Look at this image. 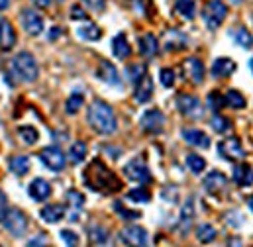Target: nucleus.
I'll return each instance as SVG.
<instances>
[{
	"label": "nucleus",
	"mask_w": 253,
	"mask_h": 247,
	"mask_svg": "<svg viewBox=\"0 0 253 247\" xmlns=\"http://www.w3.org/2000/svg\"><path fill=\"white\" fill-rule=\"evenodd\" d=\"M83 181L94 192H114L120 188L118 177L100 159H92L88 163V167L83 173Z\"/></svg>",
	"instance_id": "obj_1"
},
{
	"label": "nucleus",
	"mask_w": 253,
	"mask_h": 247,
	"mask_svg": "<svg viewBox=\"0 0 253 247\" xmlns=\"http://www.w3.org/2000/svg\"><path fill=\"white\" fill-rule=\"evenodd\" d=\"M86 120L90 124V127L100 135H112L118 127V120L112 106H108L104 100H94L88 106Z\"/></svg>",
	"instance_id": "obj_2"
},
{
	"label": "nucleus",
	"mask_w": 253,
	"mask_h": 247,
	"mask_svg": "<svg viewBox=\"0 0 253 247\" xmlns=\"http://www.w3.org/2000/svg\"><path fill=\"white\" fill-rule=\"evenodd\" d=\"M12 73L24 81V82H34L40 75V69H38V61L36 57L30 53V51H20L14 59H12Z\"/></svg>",
	"instance_id": "obj_3"
},
{
	"label": "nucleus",
	"mask_w": 253,
	"mask_h": 247,
	"mask_svg": "<svg viewBox=\"0 0 253 247\" xmlns=\"http://www.w3.org/2000/svg\"><path fill=\"white\" fill-rule=\"evenodd\" d=\"M228 16V6L222 0H210L202 10V20L208 30H218Z\"/></svg>",
	"instance_id": "obj_4"
},
{
	"label": "nucleus",
	"mask_w": 253,
	"mask_h": 247,
	"mask_svg": "<svg viewBox=\"0 0 253 247\" xmlns=\"http://www.w3.org/2000/svg\"><path fill=\"white\" fill-rule=\"evenodd\" d=\"M124 175H126L129 181L133 183H139V185H145V183H151V171L149 167L145 165L143 159H131L129 163L124 165Z\"/></svg>",
	"instance_id": "obj_5"
},
{
	"label": "nucleus",
	"mask_w": 253,
	"mask_h": 247,
	"mask_svg": "<svg viewBox=\"0 0 253 247\" xmlns=\"http://www.w3.org/2000/svg\"><path fill=\"white\" fill-rule=\"evenodd\" d=\"M2 222H4V228H6L14 238H22V236L26 234V230H28V220H26V216H24L20 210H16V208L8 210Z\"/></svg>",
	"instance_id": "obj_6"
},
{
	"label": "nucleus",
	"mask_w": 253,
	"mask_h": 247,
	"mask_svg": "<svg viewBox=\"0 0 253 247\" xmlns=\"http://www.w3.org/2000/svg\"><path fill=\"white\" fill-rule=\"evenodd\" d=\"M139 125L145 133H161L163 131V125H165V116L161 110L157 108H151V110H145L139 118Z\"/></svg>",
	"instance_id": "obj_7"
},
{
	"label": "nucleus",
	"mask_w": 253,
	"mask_h": 247,
	"mask_svg": "<svg viewBox=\"0 0 253 247\" xmlns=\"http://www.w3.org/2000/svg\"><path fill=\"white\" fill-rule=\"evenodd\" d=\"M40 161H42L49 171H55V173L63 171L65 163H67L63 151H61L59 147H43V149L40 151Z\"/></svg>",
	"instance_id": "obj_8"
},
{
	"label": "nucleus",
	"mask_w": 253,
	"mask_h": 247,
	"mask_svg": "<svg viewBox=\"0 0 253 247\" xmlns=\"http://www.w3.org/2000/svg\"><path fill=\"white\" fill-rule=\"evenodd\" d=\"M120 240L122 244L126 246H135V247H143L149 244V234L145 228L141 226H127L120 232Z\"/></svg>",
	"instance_id": "obj_9"
},
{
	"label": "nucleus",
	"mask_w": 253,
	"mask_h": 247,
	"mask_svg": "<svg viewBox=\"0 0 253 247\" xmlns=\"http://www.w3.org/2000/svg\"><path fill=\"white\" fill-rule=\"evenodd\" d=\"M177 108L187 118H202V102L192 94H179Z\"/></svg>",
	"instance_id": "obj_10"
},
{
	"label": "nucleus",
	"mask_w": 253,
	"mask_h": 247,
	"mask_svg": "<svg viewBox=\"0 0 253 247\" xmlns=\"http://www.w3.org/2000/svg\"><path fill=\"white\" fill-rule=\"evenodd\" d=\"M218 155L226 161H236V159L246 157V151L238 137H230V139H224L218 143Z\"/></svg>",
	"instance_id": "obj_11"
},
{
	"label": "nucleus",
	"mask_w": 253,
	"mask_h": 247,
	"mask_svg": "<svg viewBox=\"0 0 253 247\" xmlns=\"http://www.w3.org/2000/svg\"><path fill=\"white\" fill-rule=\"evenodd\" d=\"M20 20H22L24 30H26L30 36H40V34L43 32V18H42L36 10H32V8L22 10Z\"/></svg>",
	"instance_id": "obj_12"
},
{
	"label": "nucleus",
	"mask_w": 253,
	"mask_h": 247,
	"mask_svg": "<svg viewBox=\"0 0 253 247\" xmlns=\"http://www.w3.org/2000/svg\"><path fill=\"white\" fill-rule=\"evenodd\" d=\"M183 71H185V77L189 79L190 82H194V84H200L204 81V65H202L200 59H196V57L185 59Z\"/></svg>",
	"instance_id": "obj_13"
},
{
	"label": "nucleus",
	"mask_w": 253,
	"mask_h": 247,
	"mask_svg": "<svg viewBox=\"0 0 253 247\" xmlns=\"http://www.w3.org/2000/svg\"><path fill=\"white\" fill-rule=\"evenodd\" d=\"M151 96H153V81H151L149 75H143L135 82V94H133V98H135V102L145 104V102L151 100Z\"/></svg>",
	"instance_id": "obj_14"
},
{
	"label": "nucleus",
	"mask_w": 253,
	"mask_h": 247,
	"mask_svg": "<svg viewBox=\"0 0 253 247\" xmlns=\"http://www.w3.org/2000/svg\"><path fill=\"white\" fill-rule=\"evenodd\" d=\"M181 135H183V139H185L189 145L200 147V149H208V147H210V137H208L204 131L196 129V127H187V129H183Z\"/></svg>",
	"instance_id": "obj_15"
},
{
	"label": "nucleus",
	"mask_w": 253,
	"mask_h": 247,
	"mask_svg": "<svg viewBox=\"0 0 253 247\" xmlns=\"http://www.w3.org/2000/svg\"><path fill=\"white\" fill-rule=\"evenodd\" d=\"M28 192L36 202H45L51 196V185L45 179H34L28 186Z\"/></svg>",
	"instance_id": "obj_16"
},
{
	"label": "nucleus",
	"mask_w": 253,
	"mask_h": 247,
	"mask_svg": "<svg viewBox=\"0 0 253 247\" xmlns=\"http://www.w3.org/2000/svg\"><path fill=\"white\" fill-rule=\"evenodd\" d=\"M14 43H16V30H14V26L6 18H0V49L8 51V49L14 47Z\"/></svg>",
	"instance_id": "obj_17"
},
{
	"label": "nucleus",
	"mask_w": 253,
	"mask_h": 247,
	"mask_svg": "<svg viewBox=\"0 0 253 247\" xmlns=\"http://www.w3.org/2000/svg\"><path fill=\"white\" fill-rule=\"evenodd\" d=\"M187 43H189L187 36L183 32H179V30H171V32H167L163 36V45H165L167 51H181Z\"/></svg>",
	"instance_id": "obj_18"
},
{
	"label": "nucleus",
	"mask_w": 253,
	"mask_h": 247,
	"mask_svg": "<svg viewBox=\"0 0 253 247\" xmlns=\"http://www.w3.org/2000/svg\"><path fill=\"white\" fill-rule=\"evenodd\" d=\"M98 79L104 81L106 84H112V86H120V75H118V69L112 65L110 61H102L98 65V71H96Z\"/></svg>",
	"instance_id": "obj_19"
},
{
	"label": "nucleus",
	"mask_w": 253,
	"mask_h": 247,
	"mask_svg": "<svg viewBox=\"0 0 253 247\" xmlns=\"http://www.w3.org/2000/svg\"><path fill=\"white\" fill-rule=\"evenodd\" d=\"M192 222H194V198H189V200L183 204L181 216H179V232H181L183 236L189 234Z\"/></svg>",
	"instance_id": "obj_20"
},
{
	"label": "nucleus",
	"mask_w": 253,
	"mask_h": 247,
	"mask_svg": "<svg viewBox=\"0 0 253 247\" xmlns=\"http://www.w3.org/2000/svg\"><path fill=\"white\" fill-rule=\"evenodd\" d=\"M228 183V179H226V175L224 173H220V171H212V173H208L206 177H204V188H206V192H210V194H218L220 190H224V186Z\"/></svg>",
	"instance_id": "obj_21"
},
{
	"label": "nucleus",
	"mask_w": 253,
	"mask_h": 247,
	"mask_svg": "<svg viewBox=\"0 0 253 247\" xmlns=\"http://www.w3.org/2000/svg\"><path fill=\"white\" fill-rule=\"evenodd\" d=\"M137 45H139V53H141L143 57H147V59L155 57L157 51H159V43H157V38H155L153 34H143V36L139 38Z\"/></svg>",
	"instance_id": "obj_22"
},
{
	"label": "nucleus",
	"mask_w": 253,
	"mask_h": 247,
	"mask_svg": "<svg viewBox=\"0 0 253 247\" xmlns=\"http://www.w3.org/2000/svg\"><path fill=\"white\" fill-rule=\"evenodd\" d=\"M42 220L47 222V224H57L61 222L65 216V206L61 204H49V206H43L42 212H40Z\"/></svg>",
	"instance_id": "obj_23"
},
{
	"label": "nucleus",
	"mask_w": 253,
	"mask_h": 247,
	"mask_svg": "<svg viewBox=\"0 0 253 247\" xmlns=\"http://www.w3.org/2000/svg\"><path fill=\"white\" fill-rule=\"evenodd\" d=\"M234 71H236V61H232L228 57H218L212 65V77H218V79L230 77Z\"/></svg>",
	"instance_id": "obj_24"
},
{
	"label": "nucleus",
	"mask_w": 253,
	"mask_h": 247,
	"mask_svg": "<svg viewBox=\"0 0 253 247\" xmlns=\"http://www.w3.org/2000/svg\"><path fill=\"white\" fill-rule=\"evenodd\" d=\"M112 53H114V57L120 59V61H124V59H127V57L131 55V47H129V43H127L124 34H118V36L112 40Z\"/></svg>",
	"instance_id": "obj_25"
},
{
	"label": "nucleus",
	"mask_w": 253,
	"mask_h": 247,
	"mask_svg": "<svg viewBox=\"0 0 253 247\" xmlns=\"http://www.w3.org/2000/svg\"><path fill=\"white\" fill-rule=\"evenodd\" d=\"M234 183L240 186L253 185V169L248 163H242V165L234 167Z\"/></svg>",
	"instance_id": "obj_26"
},
{
	"label": "nucleus",
	"mask_w": 253,
	"mask_h": 247,
	"mask_svg": "<svg viewBox=\"0 0 253 247\" xmlns=\"http://www.w3.org/2000/svg\"><path fill=\"white\" fill-rule=\"evenodd\" d=\"M8 169L16 175V177H22L30 171V159L24 157V155H16V157H10L8 161Z\"/></svg>",
	"instance_id": "obj_27"
},
{
	"label": "nucleus",
	"mask_w": 253,
	"mask_h": 247,
	"mask_svg": "<svg viewBox=\"0 0 253 247\" xmlns=\"http://www.w3.org/2000/svg\"><path fill=\"white\" fill-rule=\"evenodd\" d=\"M230 34H232V40H234L240 47H244V49L253 47V36L250 34L248 28H236V30H232Z\"/></svg>",
	"instance_id": "obj_28"
},
{
	"label": "nucleus",
	"mask_w": 253,
	"mask_h": 247,
	"mask_svg": "<svg viewBox=\"0 0 253 247\" xmlns=\"http://www.w3.org/2000/svg\"><path fill=\"white\" fill-rule=\"evenodd\" d=\"M77 34H79L83 40H86V41H98V40L102 38V30H100L96 24H86V26L79 28Z\"/></svg>",
	"instance_id": "obj_29"
},
{
	"label": "nucleus",
	"mask_w": 253,
	"mask_h": 247,
	"mask_svg": "<svg viewBox=\"0 0 253 247\" xmlns=\"http://www.w3.org/2000/svg\"><path fill=\"white\" fill-rule=\"evenodd\" d=\"M18 137H20L26 145H34V143H38L40 133H38V129H36L34 125H20V127H18Z\"/></svg>",
	"instance_id": "obj_30"
},
{
	"label": "nucleus",
	"mask_w": 253,
	"mask_h": 247,
	"mask_svg": "<svg viewBox=\"0 0 253 247\" xmlns=\"http://www.w3.org/2000/svg\"><path fill=\"white\" fill-rule=\"evenodd\" d=\"M86 143H83V141H75L73 145H71V149H69V159H71V163H83L84 161V157H86Z\"/></svg>",
	"instance_id": "obj_31"
},
{
	"label": "nucleus",
	"mask_w": 253,
	"mask_h": 247,
	"mask_svg": "<svg viewBox=\"0 0 253 247\" xmlns=\"http://www.w3.org/2000/svg\"><path fill=\"white\" fill-rule=\"evenodd\" d=\"M194 10H196L194 0H177L175 2V12L179 16H183L185 20H192L194 18Z\"/></svg>",
	"instance_id": "obj_32"
},
{
	"label": "nucleus",
	"mask_w": 253,
	"mask_h": 247,
	"mask_svg": "<svg viewBox=\"0 0 253 247\" xmlns=\"http://www.w3.org/2000/svg\"><path fill=\"white\" fill-rule=\"evenodd\" d=\"M196 238L200 244H210L216 240V228L210 226V224H200L196 228Z\"/></svg>",
	"instance_id": "obj_33"
},
{
	"label": "nucleus",
	"mask_w": 253,
	"mask_h": 247,
	"mask_svg": "<svg viewBox=\"0 0 253 247\" xmlns=\"http://www.w3.org/2000/svg\"><path fill=\"white\" fill-rule=\"evenodd\" d=\"M224 102L228 104V106H232V108H236V110H242V108H246V98L242 96V92H238V90H228L226 92V96H224Z\"/></svg>",
	"instance_id": "obj_34"
},
{
	"label": "nucleus",
	"mask_w": 253,
	"mask_h": 247,
	"mask_svg": "<svg viewBox=\"0 0 253 247\" xmlns=\"http://www.w3.org/2000/svg\"><path fill=\"white\" fill-rule=\"evenodd\" d=\"M84 104V96L81 94V92H73L69 98H67V102H65V110H67V114H77L79 110H81V106Z\"/></svg>",
	"instance_id": "obj_35"
},
{
	"label": "nucleus",
	"mask_w": 253,
	"mask_h": 247,
	"mask_svg": "<svg viewBox=\"0 0 253 247\" xmlns=\"http://www.w3.org/2000/svg\"><path fill=\"white\" fill-rule=\"evenodd\" d=\"M88 236H90V244H94V246H106L108 244V232L102 226H92L88 230Z\"/></svg>",
	"instance_id": "obj_36"
},
{
	"label": "nucleus",
	"mask_w": 253,
	"mask_h": 247,
	"mask_svg": "<svg viewBox=\"0 0 253 247\" xmlns=\"http://www.w3.org/2000/svg\"><path fill=\"white\" fill-rule=\"evenodd\" d=\"M143 75H147V67L143 63H133V65L127 67V79H129L131 84H135Z\"/></svg>",
	"instance_id": "obj_37"
},
{
	"label": "nucleus",
	"mask_w": 253,
	"mask_h": 247,
	"mask_svg": "<svg viewBox=\"0 0 253 247\" xmlns=\"http://www.w3.org/2000/svg\"><path fill=\"white\" fill-rule=\"evenodd\" d=\"M187 167H189L194 175H200V173L206 169V161H204L200 155L190 153V155H187Z\"/></svg>",
	"instance_id": "obj_38"
},
{
	"label": "nucleus",
	"mask_w": 253,
	"mask_h": 247,
	"mask_svg": "<svg viewBox=\"0 0 253 247\" xmlns=\"http://www.w3.org/2000/svg\"><path fill=\"white\" fill-rule=\"evenodd\" d=\"M210 124H212V127H214V131H218V133H226V131H230V127H232V122H230L228 118L220 116L218 112L214 114V118L210 120Z\"/></svg>",
	"instance_id": "obj_39"
},
{
	"label": "nucleus",
	"mask_w": 253,
	"mask_h": 247,
	"mask_svg": "<svg viewBox=\"0 0 253 247\" xmlns=\"http://www.w3.org/2000/svg\"><path fill=\"white\" fill-rule=\"evenodd\" d=\"M127 200H131V202H149L151 200V194L145 190V188H133V190H129L127 192Z\"/></svg>",
	"instance_id": "obj_40"
},
{
	"label": "nucleus",
	"mask_w": 253,
	"mask_h": 247,
	"mask_svg": "<svg viewBox=\"0 0 253 247\" xmlns=\"http://www.w3.org/2000/svg\"><path fill=\"white\" fill-rule=\"evenodd\" d=\"M208 106L212 108V112H220V108H222V106H226L224 96H220L216 90H214V92H210V94H208Z\"/></svg>",
	"instance_id": "obj_41"
},
{
	"label": "nucleus",
	"mask_w": 253,
	"mask_h": 247,
	"mask_svg": "<svg viewBox=\"0 0 253 247\" xmlns=\"http://www.w3.org/2000/svg\"><path fill=\"white\" fill-rule=\"evenodd\" d=\"M65 196H67V200L71 202V206H73L75 210H81V208H83V204H84V196H83L81 192H77V190H69Z\"/></svg>",
	"instance_id": "obj_42"
},
{
	"label": "nucleus",
	"mask_w": 253,
	"mask_h": 247,
	"mask_svg": "<svg viewBox=\"0 0 253 247\" xmlns=\"http://www.w3.org/2000/svg\"><path fill=\"white\" fill-rule=\"evenodd\" d=\"M159 79H161V84H163L165 88H171V86L175 84V71H173V69H161Z\"/></svg>",
	"instance_id": "obj_43"
},
{
	"label": "nucleus",
	"mask_w": 253,
	"mask_h": 247,
	"mask_svg": "<svg viewBox=\"0 0 253 247\" xmlns=\"http://www.w3.org/2000/svg\"><path fill=\"white\" fill-rule=\"evenodd\" d=\"M114 210L124 218V220H137L141 214L139 212H133V210H127V208H124L122 206V202H114Z\"/></svg>",
	"instance_id": "obj_44"
},
{
	"label": "nucleus",
	"mask_w": 253,
	"mask_h": 247,
	"mask_svg": "<svg viewBox=\"0 0 253 247\" xmlns=\"http://www.w3.org/2000/svg\"><path fill=\"white\" fill-rule=\"evenodd\" d=\"M61 240H63L67 246H79V236L75 234V232H71V230H61Z\"/></svg>",
	"instance_id": "obj_45"
},
{
	"label": "nucleus",
	"mask_w": 253,
	"mask_h": 247,
	"mask_svg": "<svg viewBox=\"0 0 253 247\" xmlns=\"http://www.w3.org/2000/svg\"><path fill=\"white\" fill-rule=\"evenodd\" d=\"M88 16H86V12L79 6V4H75L73 8H71V20H86Z\"/></svg>",
	"instance_id": "obj_46"
},
{
	"label": "nucleus",
	"mask_w": 253,
	"mask_h": 247,
	"mask_svg": "<svg viewBox=\"0 0 253 247\" xmlns=\"http://www.w3.org/2000/svg\"><path fill=\"white\" fill-rule=\"evenodd\" d=\"M83 2H86V6L92 8L94 12H100V10H104V6H106V0H83Z\"/></svg>",
	"instance_id": "obj_47"
},
{
	"label": "nucleus",
	"mask_w": 253,
	"mask_h": 247,
	"mask_svg": "<svg viewBox=\"0 0 253 247\" xmlns=\"http://www.w3.org/2000/svg\"><path fill=\"white\" fill-rule=\"evenodd\" d=\"M6 212H8V198H6V194L0 190V222L4 220Z\"/></svg>",
	"instance_id": "obj_48"
},
{
	"label": "nucleus",
	"mask_w": 253,
	"mask_h": 247,
	"mask_svg": "<svg viewBox=\"0 0 253 247\" xmlns=\"http://www.w3.org/2000/svg\"><path fill=\"white\" fill-rule=\"evenodd\" d=\"M32 2L40 8H49V4H51V0H32Z\"/></svg>",
	"instance_id": "obj_49"
},
{
	"label": "nucleus",
	"mask_w": 253,
	"mask_h": 247,
	"mask_svg": "<svg viewBox=\"0 0 253 247\" xmlns=\"http://www.w3.org/2000/svg\"><path fill=\"white\" fill-rule=\"evenodd\" d=\"M59 34H61V30H59V28H51V32H49V40H57V38H59Z\"/></svg>",
	"instance_id": "obj_50"
},
{
	"label": "nucleus",
	"mask_w": 253,
	"mask_h": 247,
	"mask_svg": "<svg viewBox=\"0 0 253 247\" xmlns=\"http://www.w3.org/2000/svg\"><path fill=\"white\" fill-rule=\"evenodd\" d=\"M28 246H45V242L43 240H32V242H28Z\"/></svg>",
	"instance_id": "obj_51"
},
{
	"label": "nucleus",
	"mask_w": 253,
	"mask_h": 247,
	"mask_svg": "<svg viewBox=\"0 0 253 247\" xmlns=\"http://www.w3.org/2000/svg\"><path fill=\"white\" fill-rule=\"evenodd\" d=\"M8 6H10V0H0V12H2V10H6Z\"/></svg>",
	"instance_id": "obj_52"
},
{
	"label": "nucleus",
	"mask_w": 253,
	"mask_h": 247,
	"mask_svg": "<svg viewBox=\"0 0 253 247\" xmlns=\"http://www.w3.org/2000/svg\"><path fill=\"white\" fill-rule=\"evenodd\" d=\"M246 202H248V206H250V210H252V212H253V194H252V196H248V200H246Z\"/></svg>",
	"instance_id": "obj_53"
},
{
	"label": "nucleus",
	"mask_w": 253,
	"mask_h": 247,
	"mask_svg": "<svg viewBox=\"0 0 253 247\" xmlns=\"http://www.w3.org/2000/svg\"><path fill=\"white\" fill-rule=\"evenodd\" d=\"M230 2H234V4H242L244 0H230Z\"/></svg>",
	"instance_id": "obj_54"
},
{
	"label": "nucleus",
	"mask_w": 253,
	"mask_h": 247,
	"mask_svg": "<svg viewBox=\"0 0 253 247\" xmlns=\"http://www.w3.org/2000/svg\"><path fill=\"white\" fill-rule=\"evenodd\" d=\"M250 69H252V73H253V59L250 61Z\"/></svg>",
	"instance_id": "obj_55"
},
{
	"label": "nucleus",
	"mask_w": 253,
	"mask_h": 247,
	"mask_svg": "<svg viewBox=\"0 0 253 247\" xmlns=\"http://www.w3.org/2000/svg\"><path fill=\"white\" fill-rule=\"evenodd\" d=\"M57 2H63V0H57Z\"/></svg>",
	"instance_id": "obj_56"
}]
</instances>
